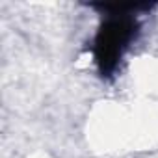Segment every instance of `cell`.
I'll return each instance as SVG.
<instances>
[{
	"instance_id": "cell-1",
	"label": "cell",
	"mask_w": 158,
	"mask_h": 158,
	"mask_svg": "<svg viewBox=\"0 0 158 158\" xmlns=\"http://www.w3.org/2000/svg\"><path fill=\"white\" fill-rule=\"evenodd\" d=\"M136 34L138 23L132 15H110L104 21L93 47V56L102 76H108L117 69L123 52L136 37Z\"/></svg>"
}]
</instances>
